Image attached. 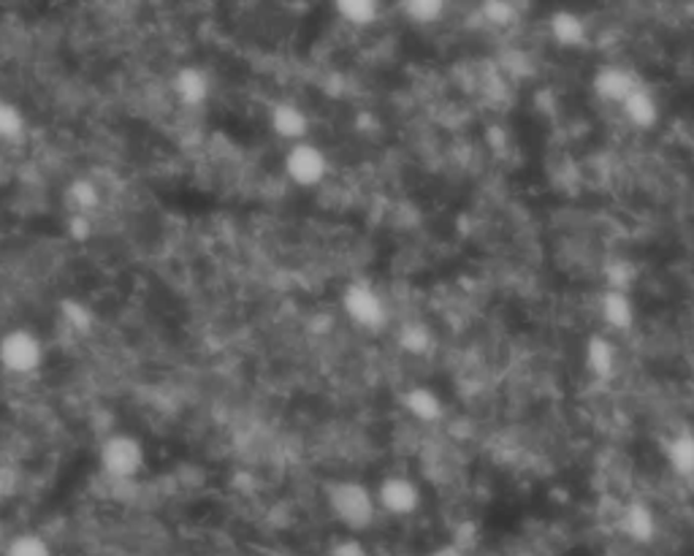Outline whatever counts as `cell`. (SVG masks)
<instances>
[{
    "instance_id": "obj_1",
    "label": "cell",
    "mask_w": 694,
    "mask_h": 556,
    "mask_svg": "<svg viewBox=\"0 0 694 556\" xmlns=\"http://www.w3.org/2000/svg\"><path fill=\"white\" fill-rule=\"evenodd\" d=\"M329 510L347 532H367L377 521L380 508L372 489L361 481H339L329 489Z\"/></svg>"
},
{
    "instance_id": "obj_2",
    "label": "cell",
    "mask_w": 694,
    "mask_h": 556,
    "mask_svg": "<svg viewBox=\"0 0 694 556\" xmlns=\"http://www.w3.org/2000/svg\"><path fill=\"white\" fill-rule=\"evenodd\" d=\"M98 465H101L103 475L112 478V481H134L147 465V450L145 443L134 434H112L101 443L98 450Z\"/></svg>"
},
{
    "instance_id": "obj_3",
    "label": "cell",
    "mask_w": 694,
    "mask_h": 556,
    "mask_svg": "<svg viewBox=\"0 0 694 556\" xmlns=\"http://www.w3.org/2000/svg\"><path fill=\"white\" fill-rule=\"evenodd\" d=\"M44 356H47V348L30 329H9L5 334H0V367L5 372L20 374V378L38 372Z\"/></svg>"
},
{
    "instance_id": "obj_4",
    "label": "cell",
    "mask_w": 694,
    "mask_h": 556,
    "mask_svg": "<svg viewBox=\"0 0 694 556\" xmlns=\"http://www.w3.org/2000/svg\"><path fill=\"white\" fill-rule=\"evenodd\" d=\"M285 177L299 187H318L329 177V156L315 141H299L285 152Z\"/></svg>"
},
{
    "instance_id": "obj_5",
    "label": "cell",
    "mask_w": 694,
    "mask_h": 556,
    "mask_svg": "<svg viewBox=\"0 0 694 556\" xmlns=\"http://www.w3.org/2000/svg\"><path fill=\"white\" fill-rule=\"evenodd\" d=\"M343 307L356 326L369 329V332H377L388 323V307L385 299L380 296L377 288H372L369 283H350L343 294Z\"/></svg>"
},
{
    "instance_id": "obj_6",
    "label": "cell",
    "mask_w": 694,
    "mask_h": 556,
    "mask_svg": "<svg viewBox=\"0 0 694 556\" xmlns=\"http://www.w3.org/2000/svg\"><path fill=\"white\" fill-rule=\"evenodd\" d=\"M374 497H377V508L383 514L394 516V519H410V516H416L421 510L423 503L421 486L407 475L383 478Z\"/></svg>"
},
{
    "instance_id": "obj_7",
    "label": "cell",
    "mask_w": 694,
    "mask_h": 556,
    "mask_svg": "<svg viewBox=\"0 0 694 556\" xmlns=\"http://www.w3.org/2000/svg\"><path fill=\"white\" fill-rule=\"evenodd\" d=\"M637 87H641V82H637L630 71L621 69V65L608 63L603 65V69H597V74H594V92H597L603 101L616 103V107H621Z\"/></svg>"
},
{
    "instance_id": "obj_8",
    "label": "cell",
    "mask_w": 694,
    "mask_h": 556,
    "mask_svg": "<svg viewBox=\"0 0 694 556\" xmlns=\"http://www.w3.org/2000/svg\"><path fill=\"white\" fill-rule=\"evenodd\" d=\"M269 125H272L274 136L290 141V145H299V141H307V134H310V114L296 103L283 101L269 114Z\"/></svg>"
},
{
    "instance_id": "obj_9",
    "label": "cell",
    "mask_w": 694,
    "mask_h": 556,
    "mask_svg": "<svg viewBox=\"0 0 694 556\" xmlns=\"http://www.w3.org/2000/svg\"><path fill=\"white\" fill-rule=\"evenodd\" d=\"M174 98L187 109H196L201 103H207L209 92H212V82H209L207 71L196 69V65H185L174 74L172 79Z\"/></svg>"
},
{
    "instance_id": "obj_10",
    "label": "cell",
    "mask_w": 694,
    "mask_h": 556,
    "mask_svg": "<svg viewBox=\"0 0 694 556\" xmlns=\"http://www.w3.org/2000/svg\"><path fill=\"white\" fill-rule=\"evenodd\" d=\"M599 316H603L605 326L614 329V332H630L635 326V305H632V296L624 291L605 288L599 296Z\"/></svg>"
},
{
    "instance_id": "obj_11",
    "label": "cell",
    "mask_w": 694,
    "mask_h": 556,
    "mask_svg": "<svg viewBox=\"0 0 694 556\" xmlns=\"http://www.w3.org/2000/svg\"><path fill=\"white\" fill-rule=\"evenodd\" d=\"M621 532L635 543H652L657 538V514L646 503H630L621 508L619 516Z\"/></svg>"
},
{
    "instance_id": "obj_12",
    "label": "cell",
    "mask_w": 694,
    "mask_h": 556,
    "mask_svg": "<svg viewBox=\"0 0 694 556\" xmlns=\"http://www.w3.org/2000/svg\"><path fill=\"white\" fill-rule=\"evenodd\" d=\"M586 370L599 380H610L619 370V350H616L614 339H608L605 334H592L586 343Z\"/></svg>"
},
{
    "instance_id": "obj_13",
    "label": "cell",
    "mask_w": 694,
    "mask_h": 556,
    "mask_svg": "<svg viewBox=\"0 0 694 556\" xmlns=\"http://www.w3.org/2000/svg\"><path fill=\"white\" fill-rule=\"evenodd\" d=\"M548 33H550V38H554V41L565 49L583 47L588 38V27H586V22H583V16L575 14V11H570V9H559L550 14Z\"/></svg>"
},
{
    "instance_id": "obj_14",
    "label": "cell",
    "mask_w": 694,
    "mask_h": 556,
    "mask_svg": "<svg viewBox=\"0 0 694 556\" xmlns=\"http://www.w3.org/2000/svg\"><path fill=\"white\" fill-rule=\"evenodd\" d=\"M401 401H405V410L421 423H439L445 418L443 396H439L437 391L426 388V385H416V388H410Z\"/></svg>"
},
{
    "instance_id": "obj_15",
    "label": "cell",
    "mask_w": 694,
    "mask_h": 556,
    "mask_svg": "<svg viewBox=\"0 0 694 556\" xmlns=\"http://www.w3.org/2000/svg\"><path fill=\"white\" fill-rule=\"evenodd\" d=\"M621 112H624V118L641 131H652L654 125L659 123V101L654 92L646 90V87H637V90L621 103Z\"/></svg>"
},
{
    "instance_id": "obj_16",
    "label": "cell",
    "mask_w": 694,
    "mask_h": 556,
    "mask_svg": "<svg viewBox=\"0 0 694 556\" xmlns=\"http://www.w3.org/2000/svg\"><path fill=\"white\" fill-rule=\"evenodd\" d=\"M665 456H668L670 470L679 478H694V434L679 432L676 437L668 440L665 445Z\"/></svg>"
},
{
    "instance_id": "obj_17",
    "label": "cell",
    "mask_w": 694,
    "mask_h": 556,
    "mask_svg": "<svg viewBox=\"0 0 694 556\" xmlns=\"http://www.w3.org/2000/svg\"><path fill=\"white\" fill-rule=\"evenodd\" d=\"M334 11L343 16V22L358 27V30L372 27L380 20V3H374V0H339V3H334Z\"/></svg>"
},
{
    "instance_id": "obj_18",
    "label": "cell",
    "mask_w": 694,
    "mask_h": 556,
    "mask_svg": "<svg viewBox=\"0 0 694 556\" xmlns=\"http://www.w3.org/2000/svg\"><path fill=\"white\" fill-rule=\"evenodd\" d=\"M25 131H27L25 112H22L16 103L0 98V141L16 145V141L25 139Z\"/></svg>"
},
{
    "instance_id": "obj_19",
    "label": "cell",
    "mask_w": 694,
    "mask_h": 556,
    "mask_svg": "<svg viewBox=\"0 0 694 556\" xmlns=\"http://www.w3.org/2000/svg\"><path fill=\"white\" fill-rule=\"evenodd\" d=\"M399 9L410 22H416V25L421 27H429V25H437V22L443 20L448 5H445L443 0H407V3H401Z\"/></svg>"
},
{
    "instance_id": "obj_20",
    "label": "cell",
    "mask_w": 694,
    "mask_h": 556,
    "mask_svg": "<svg viewBox=\"0 0 694 556\" xmlns=\"http://www.w3.org/2000/svg\"><path fill=\"white\" fill-rule=\"evenodd\" d=\"M69 201L76 209V214H90L101 203V190L92 180H74L69 187Z\"/></svg>"
},
{
    "instance_id": "obj_21",
    "label": "cell",
    "mask_w": 694,
    "mask_h": 556,
    "mask_svg": "<svg viewBox=\"0 0 694 556\" xmlns=\"http://www.w3.org/2000/svg\"><path fill=\"white\" fill-rule=\"evenodd\" d=\"M3 556H52V546L36 532H22L11 538L9 546L3 548Z\"/></svg>"
},
{
    "instance_id": "obj_22",
    "label": "cell",
    "mask_w": 694,
    "mask_h": 556,
    "mask_svg": "<svg viewBox=\"0 0 694 556\" xmlns=\"http://www.w3.org/2000/svg\"><path fill=\"white\" fill-rule=\"evenodd\" d=\"M481 14L486 25L499 27V30H508L519 20V9H516V3H508V0H488V3L481 5Z\"/></svg>"
},
{
    "instance_id": "obj_23",
    "label": "cell",
    "mask_w": 694,
    "mask_h": 556,
    "mask_svg": "<svg viewBox=\"0 0 694 556\" xmlns=\"http://www.w3.org/2000/svg\"><path fill=\"white\" fill-rule=\"evenodd\" d=\"M399 345L407 354L423 356L429 350V345H432V334H429V329L423 323H407L399 332Z\"/></svg>"
},
{
    "instance_id": "obj_24",
    "label": "cell",
    "mask_w": 694,
    "mask_h": 556,
    "mask_svg": "<svg viewBox=\"0 0 694 556\" xmlns=\"http://www.w3.org/2000/svg\"><path fill=\"white\" fill-rule=\"evenodd\" d=\"M605 274H608V288L624 291V294H630V288L637 280V269L627 261H614Z\"/></svg>"
},
{
    "instance_id": "obj_25",
    "label": "cell",
    "mask_w": 694,
    "mask_h": 556,
    "mask_svg": "<svg viewBox=\"0 0 694 556\" xmlns=\"http://www.w3.org/2000/svg\"><path fill=\"white\" fill-rule=\"evenodd\" d=\"M63 318L74 332H87L90 329V312L79 301H65L63 305Z\"/></svg>"
},
{
    "instance_id": "obj_26",
    "label": "cell",
    "mask_w": 694,
    "mask_h": 556,
    "mask_svg": "<svg viewBox=\"0 0 694 556\" xmlns=\"http://www.w3.org/2000/svg\"><path fill=\"white\" fill-rule=\"evenodd\" d=\"M329 556H369V548L358 538H343V541L334 543Z\"/></svg>"
},
{
    "instance_id": "obj_27",
    "label": "cell",
    "mask_w": 694,
    "mask_h": 556,
    "mask_svg": "<svg viewBox=\"0 0 694 556\" xmlns=\"http://www.w3.org/2000/svg\"><path fill=\"white\" fill-rule=\"evenodd\" d=\"M3 475H5V472H0V499H3L5 492H9V486L3 483Z\"/></svg>"
},
{
    "instance_id": "obj_28",
    "label": "cell",
    "mask_w": 694,
    "mask_h": 556,
    "mask_svg": "<svg viewBox=\"0 0 694 556\" xmlns=\"http://www.w3.org/2000/svg\"><path fill=\"white\" fill-rule=\"evenodd\" d=\"M516 556H537V554H532V552H519Z\"/></svg>"
}]
</instances>
